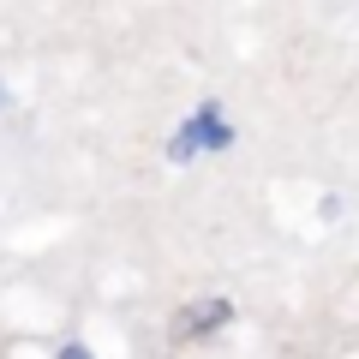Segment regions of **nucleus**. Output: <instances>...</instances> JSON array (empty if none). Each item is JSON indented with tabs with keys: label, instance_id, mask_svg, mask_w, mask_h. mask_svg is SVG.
I'll return each mask as SVG.
<instances>
[{
	"label": "nucleus",
	"instance_id": "f257e3e1",
	"mask_svg": "<svg viewBox=\"0 0 359 359\" xmlns=\"http://www.w3.org/2000/svg\"><path fill=\"white\" fill-rule=\"evenodd\" d=\"M228 318H233L228 299H198V306H186L174 323H180V335H210L216 323H228Z\"/></svg>",
	"mask_w": 359,
	"mask_h": 359
},
{
	"label": "nucleus",
	"instance_id": "f03ea898",
	"mask_svg": "<svg viewBox=\"0 0 359 359\" xmlns=\"http://www.w3.org/2000/svg\"><path fill=\"white\" fill-rule=\"evenodd\" d=\"M60 359H90V347H66V353Z\"/></svg>",
	"mask_w": 359,
	"mask_h": 359
},
{
	"label": "nucleus",
	"instance_id": "7ed1b4c3",
	"mask_svg": "<svg viewBox=\"0 0 359 359\" xmlns=\"http://www.w3.org/2000/svg\"><path fill=\"white\" fill-rule=\"evenodd\" d=\"M0 102H6V90H0Z\"/></svg>",
	"mask_w": 359,
	"mask_h": 359
}]
</instances>
